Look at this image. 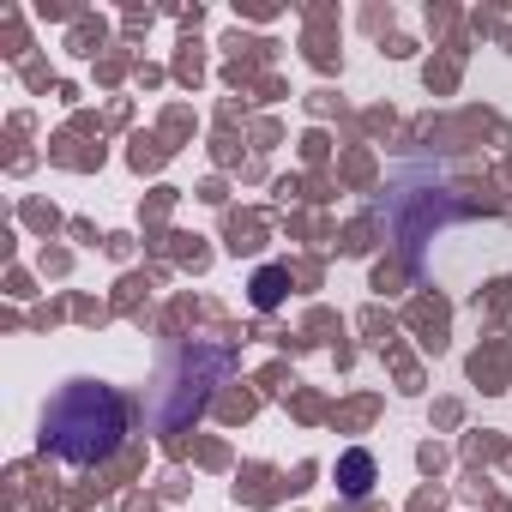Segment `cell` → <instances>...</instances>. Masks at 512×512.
I'll list each match as a JSON object with an SVG mask.
<instances>
[{
  "label": "cell",
  "mask_w": 512,
  "mask_h": 512,
  "mask_svg": "<svg viewBox=\"0 0 512 512\" xmlns=\"http://www.w3.org/2000/svg\"><path fill=\"white\" fill-rule=\"evenodd\" d=\"M278 296H284V272H260V278H253V302H260V308H278Z\"/></svg>",
  "instance_id": "obj_3"
},
{
  "label": "cell",
  "mask_w": 512,
  "mask_h": 512,
  "mask_svg": "<svg viewBox=\"0 0 512 512\" xmlns=\"http://www.w3.org/2000/svg\"><path fill=\"white\" fill-rule=\"evenodd\" d=\"M127 434V404L115 386L103 380H73L55 392V404L43 410V452H55L61 464H103Z\"/></svg>",
  "instance_id": "obj_1"
},
{
  "label": "cell",
  "mask_w": 512,
  "mask_h": 512,
  "mask_svg": "<svg viewBox=\"0 0 512 512\" xmlns=\"http://www.w3.org/2000/svg\"><path fill=\"white\" fill-rule=\"evenodd\" d=\"M338 476H344V494L362 500V494L374 488V458H368V452H350V458L338 464Z\"/></svg>",
  "instance_id": "obj_2"
}]
</instances>
